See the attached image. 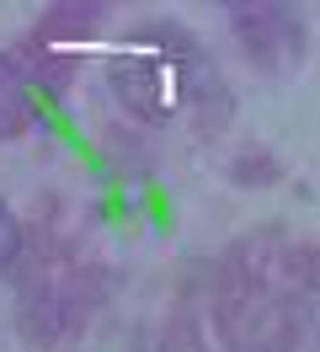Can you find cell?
<instances>
[{"mask_svg": "<svg viewBox=\"0 0 320 352\" xmlns=\"http://www.w3.org/2000/svg\"><path fill=\"white\" fill-rule=\"evenodd\" d=\"M320 299V245L288 230H256L235 241L209 272V326L224 352H294Z\"/></svg>", "mask_w": 320, "mask_h": 352, "instance_id": "cell-1", "label": "cell"}, {"mask_svg": "<svg viewBox=\"0 0 320 352\" xmlns=\"http://www.w3.org/2000/svg\"><path fill=\"white\" fill-rule=\"evenodd\" d=\"M107 91L145 129H166L176 118H187L209 139L235 118L230 80L219 75L209 48L176 22L128 27L118 48L107 54Z\"/></svg>", "mask_w": 320, "mask_h": 352, "instance_id": "cell-2", "label": "cell"}, {"mask_svg": "<svg viewBox=\"0 0 320 352\" xmlns=\"http://www.w3.org/2000/svg\"><path fill=\"white\" fill-rule=\"evenodd\" d=\"M235 176L246 182V176H267V182H277V160L273 155H251V160H235Z\"/></svg>", "mask_w": 320, "mask_h": 352, "instance_id": "cell-7", "label": "cell"}, {"mask_svg": "<svg viewBox=\"0 0 320 352\" xmlns=\"http://www.w3.org/2000/svg\"><path fill=\"white\" fill-rule=\"evenodd\" d=\"M21 251H27V230H21V219L0 203V278L21 262Z\"/></svg>", "mask_w": 320, "mask_h": 352, "instance_id": "cell-6", "label": "cell"}, {"mask_svg": "<svg viewBox=\"0 0 320 352\" xmlns=\"http://www.w3.org/2000/svg\"><path fill=\"white\" fill-rule=\"evenodd\" d=\"M102 267L81 256L70 241H48L38 262L21 272L17 288V326L27 342H43V347H64L85 331V320L102 305Z\"/></svg>", "mask_w": 320, "mask_h": 352, "instance_id": "cell-4", "label": "cell"}, {"mask_svg": "<svg viewBox=\"0 0 320 352\" xmlns=\"http://www.w3.org/2000/svg\"><path fill=\"white\" fill-rule=\"evenodd\" d=\"M224 22H230L235 43L246 54V65L267 80H288L304 69L310 54V27L304 11L288 0H230L224 6Z\"/></svg>", "mask_w": 320, "mask_h": 352, "instance_id": "cell-5", "label": "cell"}, {"mask_svg": "<svg viewBox=\"0 0 320 352\" xmlns=\"http://www.w3.org/2000/svg\"><path fill=\"white\" fill-rule=\"evenodd\" d=\"M107 6H48L21 43L0 48V139H17L43 118L81 65V48L102 32Z\"/></svg>", "mask_w": 320, "mask_h": 352, "instance_id": "cell-3", "label": "cell"}]
</instances>
